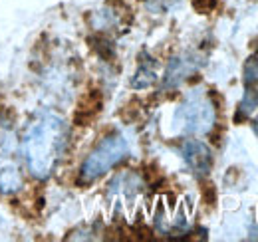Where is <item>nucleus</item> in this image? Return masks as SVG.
Returning <instances> with one entry per match:
<instances>
[{
	"label": "nucleus",
	"mask_w": 258,
	"mask_h": 242,
	"mask_svg": "<svg viewBox=\"0 0 258 242\" xmlns=\"http://www.w3.org/2000/svg\"><path fill=\"white\" fill-rule=\"evenodd\" d=\"M215 121H217L215 103L211 95L203 90L191 91L173 115V125L181 133H189V135L209 133L215 127Z\"/></svg>",
	"instance_id": "obj_3"
},
{
	"label": "nucleus",
	"mask_w": 258,
	"mask_h": 242,
	"mask_svg": "<svg viewBox=\"0 0 258 242\" xmlns=\"http://www.w3.org/2000/svg\"><path fill=\"white\" fill-rule=\"evenodd\" d=\"M254 131H256V135H258V117H256V121H254Z\"/></svg>",
	"instance_id": "obj_11"
},
{
	"label": "nucleus",
	"mask_w": 258,
	"mask_h": 242,
	"mask_svg": "<svg viewBox=\"0 0 258 242\" xmlns=\"http://www.w3.org/2000/svg\"><path fill=\"white\" fill-rule=\"evenodd\" d=\"M201 64L203 62L199 60V56H193V54H183V56L173 58L167 66V72H165V78H163V88L165 90L179 88L187 78H191L201 68Z\"/></svg>",
	"instance_id": "obj_6"
},
{
	"label": "nucleus",
	"mask_w": 258,
	"mask_h": 242,
	"mask_svg": "<svg viewBox=\"0 0 258 242\" xmlns=\"http://www.w3.org/2000/svg\"><path fill=\"white\" fill-rule=\"evenodd\" d=\"M68 123L52 111L38 113L28 125L22 141V157L36 179H48L64 159L68 149Z\"/></svg>",
	"instance_id": "obj_1"
},
{
	"label": "nucleus",
	"mask_w": 258,
	"mask_h": 242,
	"mask_svg": "<svg viewBox=\"0 0 258 242\" xmlns=\"http://www.w3.org/2000/svg\"><path fill=\"white\" fill-rule=\"evenodd\" d=\"M22 187L24 175L18 133L8 117H0V193L14 195Z\"/></svg>",
	"instance_id": "obj_2"
},
{
	"label": "nucleus",
	"mask_w": 258,
	"mask_h": 242,
	"mask_svg": "<svg viewBox=\"0 0 258 242\" xmlns=\"http://www.w3.org/2000/svg\"><path fill=\"white\" fill-rule=\"evenodd\" d=\"M181 157L185 159V163L197 177L209 175L213 167V153L199 139H185L181 143Z\"/></svg>",
	"instance_id": "obj_5"
},
{
	"label": "nucleus",
	"mask_w": 258,
	"mask_h": 242,
	"mask_svg": "<svg viewBox=\"0 0 258 242\" xmlns=\"http://www.w3.org/2000/svg\"><path fill=\"white\" fill-rule=\"evenodd\" d=\"M258 84V52L244 64V86Z\"/></svg>",
	"instance_id": "obj_8"
},
{
	"label": "nucleus",
	"mask_w": 258,
	"mask_h": 242,
	"mask_svg": "<svg viewBox=\"0 0 258 242\" xmlns=\"http://www.w3.org/2000/svg\"><path fill=\"white\" fill-rule=\"evenodd\" d=\"M147 2V6L149 8H153V10H165V8H169L173 2H177V0H145Z\"/></svg>",
	"instance_id": "obj_10"
},
{
	"label": "nucleus",
	"mask_w": 258,
	"mask_h": 242,
	"mask_svg": "<svg viewBox=\"0 0 258 242\" xmlns=\"http://www.w3.org/2000/svg\"><path fill=\"white\" fill-rule=\"evenodd\" d=\"M129 153L127 139L121 133H111L105 139L99 141L94 151L86 157L80 169V181L94 183L101 175H105L109 169H113L119 161H123Z\"/></svg>",
	"instance_id": "obj_4"
},
{
	"label": "nucleus",
	"mask_w": 258,
	"mask_h": 242,
	"mask_svg": "<svg viewBox=\"0 0 258 242\" xmlns=\"http://www.w3.org/2000/svg\"><path fill=\"white\" fill-rule=\"evenodd\" d=\"M193 6L199 10V12H209V10H213L215 6H217V0H193Z\"/></svg>",
	"instance_id": "obj_9"
},
{
	"label": "nucleus",
	"mask_w": 258,
	"mask_h": 242,
	"mask_svg": "<svg viewBox=\"0 0 258 242\" xmlns=\"http://www.w3.org/2000/svg\"><path fill=\"white\" fill-rule=\"evenodd\" d=\"M155 80H157L155 62L145 60V62H141V66H139V70H137V74H135L131 86L137 88V90H143V88H149L151 84H155Z\"/></svg>",
	"instance_id": "obj_7"
}]
</instances>
